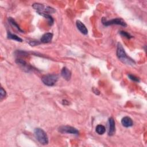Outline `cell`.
<instances>
[{"mask_svg": "<svg viewBox=\"0 0 147 147\" xmlns=\"http://www.w3.org/2000/svg\"><path fill=\"white\" fill-rule=\"evenodd\" d=\"M117 56L118 58L120 59V61H121L122 62L127 65L133 66L135 65V62L132 59L128 57L125 51L124 48H123L122 44L120 43H118L117 44Z\"/></svg>", "mask_w": 147, "mask_h": 147, "instance_id": "1", "label": "cell"}, {"mask_svg": "<svg viewBox=\"0 0 147 147\" xmlns=\"http://www.w3.org/2000/svg\"><path fill=\"white\" fill-rule=\"evenodd\" d=\"M34 134L37 141L43 145L48 144V137L47 133L40 128H36L34 130Z\"/></svg>", "mask_w": 147, "mask_h": 147, "instance_id": "2", "label": "cell"}, {"mask_svg": "<svg viewBox=\"0 0 147 147\" xmlns=\"http://www.w3.org/2000/svg\"><path fill=\"white\" fill-rule=\"evenodd\" d=\"M59 77L56 74H47L41 78L43 83L48 86H54L58 81Z\"/></svg>", "mask_w": 147, "mask_h": 147, "instance_id": "3", "label": "cell"}, {"mask_svg": "<svg viewBox=\"0 0 147 147\" xmlns=\"http://www.w3.org/2000/svg\"><path fill=\"white\" fill-rule=\"evenodd\" d=\"M102 23L105 26H109L112 25H119L124 27L127 26L125 21L121 18H116L111 20H106L105 18L103 17L102 19Z\"/></svg>", "mask_w": 147, "mask_h": 147, "instance_id": "4", "label": "cell"}, {"mask_svg": "<svg viewBox=\"0 0 147 147\" xmlns=\"http://www.w3.org/2000/svg\"><path fill=\"white\" fill-rule=\"evenodd\" d=\"M59 132L61 133H67L78 135L79 131L75 128L70 126H62L59 128Z\"/></svg>", "mask_w": 147, "mask_h": 147, "instance_id": "5", "label": "cell"}, {"mask_svg": "<svg viewBox=\"0 0 147 147\" xmlns=\"http://www.w3.org/2000/svg\"><path fill=\"white\" fill-rule=\"evenodd\" d=\"M114 119L111 117L108 121V134L113 136L116 132V125Z\"/></svg>", "mask_w": 147, "mask_h": 147, "instance_id": "6", "label": "cell"}, {"mask_svg": "<svg viewBox=\"0 0 147 147\" xmlns=\"http://www.w3.org/2000/svg\"><path fill=\"white\" fill-rule=\"evenodd\" d=\"M53 38V34L52 33H46L41 36L40 41L43 43H48L51 41Z\"/></svg>", "mask_w": 147, "mask_h": 147, "instance_id": "7", "label": "cell"}, {"mask_svg": "<svg viewBox=\"0 0 147 147\" xmlns=\"http://www.w3.org/2000/svg\"><path fill=\"white\" fill-rule=\"evenodd\" d=\"M76 27L78 29V30L83 35H87L88 33V30L86 26L79 20L76 21Z\"/></svg>", "mask_w": 147, "mask_h": 147, "instance_id": "8", "label": "cell"}, {"mask_svg": "<svg viewBox=\"0 0 147 147\" xmlns=\"http://www.w3.org/2000/svg\"><path fill=\"white\" fill-rule=\"evenodd\" d=\"M61 75L66 80H69L71 77V73L67 68L63 67L61 71Z\"/></svg>", "mask_w": 147, "mask_h": 147, "instance_id": "9", "label": "cell"}, {"mask_svg": "<svg viewBox=\"0 0 147 147\" xmlns=\"http://www.w3.org/2000/svg\"><path fill=\"white\" fill-rule=\"evenodd\" d=\"M121 124L124 127H126V128L130 127L133 125L132 120L129 117H128V116L124 117V118H122L121 120Z\"/></svg>", "mask_w": 147, "mask_h": 147, "instance_id": "10", "label": "cell"}, {"mask_svg": "<svg viewBox=\"0 0 147 147\" xmlns=\"http://www.w3.org/2000/svg\"><path fill=\"white\" fill-rule=\"evenodd\" d=\"M16 62L18 65H20L24 69L26 70L27 71L31 70V69L29 67V66L28 65V64L27 63V62L25 61H24L21 59H17Z\"/></svg>", "mask_w": 147, "mask_h": 147, "instance_id": "11", "label": "cell"}, {"mask_svg": "<svg viewBox=\"0 0 147 147\" xmlns=\"http://www.w3.org/2000/svg\"><path fill=\"white\" fill-rule=\"evenodd\" d=\"M38 14H39L40 15L45 17L47 20L48 23L49 25L51 26L53 25V24L54 23V20L51 15H48V14H46V13H38Z\"/></svg>", "mask_w": 147, "mask_h": 147, "instance_id": "12", "label": "cell"}, {"mask_svg": "<svg viewBox=\"0 0 147 147\" xmlns=\"http://www.w3.org/2000/svg\"><path fill=\"white\" fill-rule=\"evenodd\" d=\"M95 130L98 134L102 135L105 133L106 128L104 126H103L102 125H98V126H96Z\"/></svg>", "mask_w": 147, "mask_h": 147, "instance_id": "13", "label": "cell"}, {"mask_svg": "<svg viewBox=\"0 0 147 147\" xmlns=\"http://www.w3.org/2000/svg\"><path fill=\"white\" fill-rule=\"evenodd\" d=\"M7 37H8V39H12V40H16V41H19V42H22V41H23V40H22L21 38H20L19 36H17L16 35L12 34L10 32H8Z\"/></svg>", "mask_w": 147, "mask_h": 147, "instance_id": "14", "label": "cell"}, {"mask_svg": "<svg viewBox=\"0 0 147 147\" xmlns=\"http://www.w3.org/2000/svg\"><path fill=\"white\" fill-rule=\"evenodd\" d=\"M8 20H9V22L10 23V24H11L13 27H15V28H16L19 31H20V32L23 33V31L21 29V28H20V27L19 26V25L17 24V23L15 21V20L13 19L10 17V18H9Z\"/></svg>", "mask_w": 147, "mask_h": 147, "instance_id": "15", "label": "cell"}, {"mask_svg": "<svg viewBox=\"0 0 147 147\" xmlns=\"http://www.w3.org/2000/svg\"><path fill=\"white\" fill-rule=\"evenodd\" d=\"M120 34L123 36V37H125L127 39H131L133 37V36H132L129 33H128V32H125V31H120Z\"/></svg>", "mask_w": 147, "mask_h": 147, "instance_id": "16", "label": "cell"}, {"mask_svg": "<svg viewBox=\"0 0 147 147\" xmlns=\"http://www.w3.org/2000/svg\"><path fill=\"white\" fill-rule=\"evenodd\" d=\"M128 77H129V78L130 79H131L132 80H133L134 82H140L139 79L137 77H136V76H134L133 75L129 74V75H128Z\"/></svg>", "mask_w": 147, "mask_h": 147, "instance_id": "17", "label": "cell"}, {"mask_svg": "<svg viewBox=\"0 0 147 147\" xmlns=\"http://www.w3.org/2000/svg\"><path fill=\"white\" fill-rule=\"evenodd\" d=\"M6 95L7 93L3 87H1V90H0V96H1V98H4L6 96Z\"/></svg>", "mask_w": 147, "mask_h": 147, "instance_id": "18", "label": "cell"}, {"mask_svg": "<svg viewBox=\"0 0 147 147\" xmlns=\"http://www.w3.org/2000/svg\"><path fill=\"white\" fill-rule=\"evenodd\" d=\"M29 43L32 46H35V45L40 44V43L38 41H31L29 42Z\"/></svg>", "mask_w": 147, "mask_h": 147, "instance_id": "19", "label": "cell"}]
</instances>
